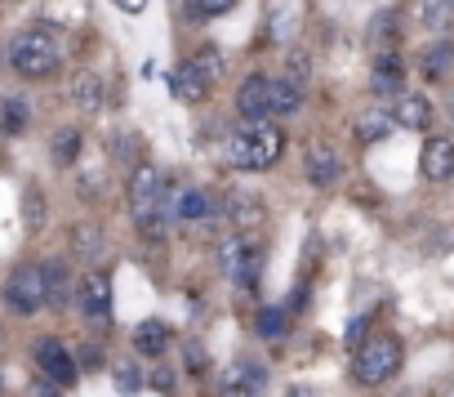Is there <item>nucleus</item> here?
<instances>
[{"label": "nucleus", "mask_w": 454, "mask_h": 397, "mask_svg": "<svg viewBox=\"0 0 454 397\" xmlns=\"http://www.w3.org/2000/svg\"><path fill=\"white\" fill-rule=\"evenodd\" d=\"M281 330H286V313H281V308H263V313H259V335H263V339H277Z\"/></svg>", "instance_id": "obj_31"}, {"label": "nucleus", "mask_w": 454, "mask_h": 397, "mask_svg": "<svg viewBox=\"0 0 454 397\" xmlns=\"http://www.w3.org/2000/svg\"><path fill=\"white\" fill-rule=\"evenodd\" d=\"M209 85H214V76H209L196 59H183V63L169 72V94H174L178 103H200V99L209 94Z\"/></svg>", "instance_id": "obj_7"}, {"label": "nucleus", "mask_w": 454, "mask_h": 397, "mask_svg": "<svg viewBox=\"0 0 454 397\" xmlns=\"http://www.w3.org/2000/svg\"><path fill=\"white\" fill-rule=\"evenodd\" d=\"M5 59H10V67H14L19 76H27V81H45V76L59 72L63 50H59V41H54L45 28H27V32H19V36L10 41Z\"/></svg>", "instance_id": "obj_3"}, {"label": "nucleus", "mask_w": 454, "mask_h": 397, "mask_svg": "<svg viewBox=\"0 0 454 397\" xmlns=\"http://www.w3.org/2000/svg\"><path fill=\"white\" fill-rule=\"evenodd\" d=\"M237 0H187V23H205L214 14H227Z\"/></svg>", "instance_id": "obj_30"}, {"label": "nucleus", "mask_w": 454, "mask_h": 397, "mask_svg": "<svg viewBox=\"0 0 454 397\" xmlns=\"http://www.w3.org/2000/svg\"><path fill=\"white\" fill-rule=\"evenodd\" d=\"M23 215H27L32 224H41V215H45V202H41L36 187H27V196H23Z\"/></svg>", "instance_id": "obj_34"}, {"label": "nucleus", "mask_w": 454, "mask_h": 397, "mask_svg": "<svg viewBox=\"0 0 454 397\" xmlns=\"http://www.w3.org/2000/svg\"><path fill=\"white\" fill-rule=\"evenodd\" d=\"M45 295H50V308H67L72 304V273L63 259H45Z\"/></svg>", "instance_id": "obj_16"}, {"label": "nucleus", "mask_w": 454, "mask_h": 397, "mask_svg": "<svg viewBox=\"0 0 454 397\" xmlns=\"http://www.w3.org/2000/svg\"><path fill=\"white\" fill-rule=\"evenodd\" d=\"M227 219H232L237 233L250 237V228H263L268 210H263L259 196H250V192H227Z\"/></svg>", "instance_id": "obj_12"}, {"label": "nucleus", "mask_w": 454, "mask_h": 397, "mask_svg": "<svg viewBox=\"0 0 454 397\" xmlns=\"http://www.w3.org/2000/svg\"><path fill=\"white\" fill-rule=\"evenodd\" d=\"M76 304H81V313L85 317H107L112 313V282H107V273H85L81 282H76Z\"/></svg>", "instance_id": "obj_8"}, {"label": "nucleus", "mask_w": 454, "mask_h": 397, "mask_svg": "<svg viewBox=\"0 0 454 397\" xmlns=\"http://www.w3.org/2000/svg\"><path fill=\"white\" fill-rule=\"evenodd\" d=\"M299 103H303V90L299 85H290L286 76L272 81V90H268V112L272 116H290V112H299Z\"/></svg>", "instance_id": "obj_22"}, {"label": "nucleus", "mask_w": 454, "mask_h": 397, "mask_svg": "<svg viewBox=\"0 0 454 397\" xmlns=\"http://www.w3.org/2000/svg\"><path fill=\"white\" fill-rule=\"evenodd\" d=\"M392 121L405 125V130H427L432 125V103L423 94H396V107H392Z\"/></svg>", "instance_id": "obj_14"}, {"label": "nucleus", "mask_w": 454, "mask_h": 397, "mask_svg": "<svg viewBox=\"0 0 454 397\" xmlns=\"http://www.w3.org/2000/svg\"><path fill=\"white\" fill-rule=\"evenodd\" d=\"M370 90L374 94H405L401 90V59L396 54H379V63H374V76H370Z\"/></svg>", "instance_id": "obj_18"}, {"label": "nucleus", "mask_w": 454, "mask_h": 397, "mask_svg": "<svg viewBox=\"0 0 454 397\" xmlns=\"http://www.w3.org/2000/svg\"><path fill=\"white\" fill-rule=\"evenodd\" d=\"M286 152V134L277 125H241L227 134V161L237 170H272L277 156Z\"/></svg>", "instance_id": "obj_2"}, {"label": "nucleus", "mask_w": 454, "mask_h": 397, "mask_svg": "<svg viewBox=\"0 0 454 397\" xmlns=\"http://www.w3.org/2000/svg\"><path fill=\"white\" fill-rule=\"evenodd\" d=\"M286 81L299 85V90H308V81H312V59H308V50H290V59H286Z\"/></svg>", "instance_id": "obj_29"}, {"label": "nucleus", "mask_w": 454, "mask_h": 397, "mask_svg": "<svg viewBox=\"0 0 454 397\" xmlns=\"http://www.w3.org/2000/svg\"><path fill=\"white\" fill-rule=\"evenodd\" d=\"M263 388H268V370L259 361H237L218 379V397H263Z\"/></svg>", "instance_id": "obj_6"}, {"label": "nucleus", "mask_w": 454, "mask_h": 397, "mask_svg": "<svg viewBox=\"0 0 454 397\" xmlns=\"http://www.w3.org/2000/svg\"><path fill=\"white\" fill-rule=\"evenodd\" d=\"M303 170H308V179L317 183V187H330V183H339V152L330 147V143H308V156H303Z\"/></svg>", "instance_id": "obj_13"}, {"label": "nucleus", "mask_w": 454, "mask_h": 397, "mask_svg": "<svg viewBox=\"0 0 454 397\" xmlns=\"http://www.w3.org/2000/svg\"><path fill=\"white\" fill-rule=\"evenodd\" d=\"M81 143H85V134H81L76 125H63V130L54 134V143H50V156H54V165H72V161L81 156Z\"/></svg>", "instance_id": "obj_26"}, {"label": "nucleus", "mask_w": 454, "mask_h": 397, "mask_svg": "<svg viewBox=\"0 0 454 397\" xmlns=\"http://www.w3.org/2000/svg\"><path fill=\"white\" fill-rule=\"evenodd\" d=\"M445 397H454V384H450V388H445Z\"/></svg>", "instance_id": "obj_39"}, {"label": "nucleus", "mask_w": 454, "mask_h": 397, "mask_svg": "<svg viewBox=\"0 0 454 397\" xmlns=\"http://www.w3.org/2000/svg\"><path fill=\"white\" fill-rule=\"evenodd\" d=\"M392 125H396V121H392V112H379V107H374V112H361V116H356L352 134H356L361 143H379V139H387V134H392Z\"/></svg>", "instance_id": "obj_20"}, {"label": "nucleus", "mask_w": 454, "mask_h": 397, "mask_svg": "<svg viewBox=\"0 0 454 397\" xmlns=\"http://www.w3.org/2000/svg\"><path fill=\"white\" fill-rule=\"evenodd\" d=\"M32 397H59V384H50L45 375H36L32 379Z\"/></svg>", "instance_id": "obj_36"}, {"label": "nucleus", "mask_w": 454, "mask_h": 397, "mask_svg": "<svg viewBox=\"0 0 454 397\" xmlns=\"http://www.w3.org/2000/svg\"><path fill=\"white\" fill-rule=\"evenodd\" d=\"M129 215H134L138 233L165 237V224H169V215H165V179L152 161L134 165V174H129Z\"/></svg>", "instance_id": "obj_1"}, {"label": "nucleus", "mask_w": 454, "mask_h": 397, "mask_svg": "<svg viewBox=\"0 0 454 397\" xmlns=\"http://www.w3.org/2000/svg\"><path fill=\"white\" fill-rule=\"evenodd\" d=\"M396 370H401V344H396L392 335H370V339H361L356 361H352V379H356V384L379 388V384H387Z\"/></svg>", "instance_id": "obj_4"}, {"label": "nucleus", "mask_w": 454, "mask_h": 397, "mask_svg": "<svg viewBox=\"0 0 454 397\" xmlns=\"http://www.w3.org/2000/svg\"><path fill=\"white\" fill-rule=\"evenodd\" d=\"M0 59H5V54H0Z\"/></svg>", "instance_id": "obj_40"}, {"label": "nucleus", "mask_w": 454, "mask_h": 397, "mask_svg": "<svg viewBox=\"0 0 454 397\" xmlns=\"http://www.w3.org/2000/svg\"><path fill=\"white\" fill-rule=\"evenodd\" d=\"M103 81L94 76V72H81L76 81H72V99H76V107H85V112H98L103 107Z\"/></svg>", "instance_id": "obj_25"}, {"label": "nucleus", "mask_w": 454, "mask_h": 397, "mask_svg": "<svg viewBox=\"0 0 454 397\" xmlns=\"http://www.w3.org/2000/svg\"><path fill=\"white\" fill-rule=\"evenodd\" d=\"M419 170H423V179H432V183L454 179V139H445V134L427 139L423 152H419Z\"/></svg>", "instance_id": "obj_9"}, {"label": "nucleus", "mask_w": 454, "mask_h": 397, "mask_svg": "<svg viewBox=\"0 0 454 397\" xmlns=\"http://www.w3.org/2000/svg\"><path fill=\"white\" fill-rule=\"evenodd\" d=\"M192 59H196V63H200V67H205L209 76H218V72H223V54H218L214 45H205V50H196Z\"/></svg>", "instance_id": "obj_33"}, {"label": "nucleus", "mask_w": 454, "mask_h": 397, "mask_svg": "<svg viewBox=\"0 0 454 397\" xmlns=\"http://www.w3.org/2000/svg\"><path fill=\"white\" fill-rule=\"evenodd\" d=\"M419 67H423L427 81H445L450 67H454V41H436V45H427L423 59H419Z\"/></svg>", "instance_id": "obj_19"}, {"label": "nucleus", "mask_w": 454, "mask_h": 397, "mask_svg": "<svg viewBox=\"0 0 454 397\" xmlns=\"http://www.w3.org/2000/svg\"><path fill=\"white\" fill-rule=\"evenodd\" d=\"M419 23L427 32H450L454 28V0H423V5H419Z\"/></svg>", "instance_id": "obj_24"}, {"label": "nucleus", "mask_w": 454, "mask_h": 397, "mask_svg": "<svg viewBox=\"0 0 454 397\" xmlns=\"http://www.w3.org/2000/svg\"><path fill=\"white\" fill-rule=\"evenodd\" d=\"M387 41H396V14H392V10L374 14V23H370V45H374L379 54H387Z\"/></svg>", "instance_id": "obj_28"}, {"label": "nucleus", "mask_w": 454, "mask_h": 397, "mask_svg": "<svg viewBox=\"0 0 454 397\" xmlns=\"http://www.w3.org/2000/svg\"><path fill=\"white\" fill-rule=\"evenodd\" d=\"M116 5H121L125 14H143V10H147V0H116Z\"/></svg>", "instance_id": "obj_37"}, {"label": "nucleus", "mask_w": 454, "mask_h": 397, "mask_svg": "<svg viewBox=\"0 0 454 397\" xmlns=\"http://www.w3.org/2000/svg\"><path fill=\"white\" fill-rule=\"evenodd\" d=\"M218 210V202L209 192H200V187H187V192H178V206H174V219H187V224H196V219H205V215H214Z\"/></svg>", "instance_id": "obj_17"}, {"label": "nucleus", "mask_w": 454, "mask_h": 397, "mask_svg": "<svg viewBox=\"0 0 454 397\" xmlns=\"http://www.w3.org/2000/svg\"><path fill=\"white\" fill-rule=\"evenodd\" d=\"M72 250H76L81 259L98 264V259H103V250H107L103 228H98V224H81V228H72Z\"/></svg>", "instance_id": "obj_21"}, {"label": "nucleus", "mask_w": 454, "mask_h": 397, "mask_svg": "<svg viewBox=\"0 0 454 397\" xmlns=\"http://www.w3.org/2000/svg\"><path fill=\"white\" fill-rule=\"evenodd\" d=\"M268 90H272L268 76H246V81H241V90H237V112H241L246 125H263V116H272V112H268Z\"/></svg>", "instance_id": "obj_10"}, {"label": "nucleus", "mask_w": 454, "mask_h": 397, "mask_svg": "<svg viewBox=\"0 0 454 397\" xmlns=\"http://www.w3.org/2000/svg\"><path fill=\"white\" fill-rule=\"evenodd\" d=\"M134 348H138L143 357H160V353L169 348V330H165V322H143V326L134 330Z\"/></svg>", "instance_id": "obj_23"}, {"label": "nucleus", "mask_w": 454, "mask_h": 397, "mask_svg": "<svg viewBox=\"0 0 454 397\" xmlns=\"http://www.w3.org/2000/svg\"><path fill=\"white\" fill-rule=\"evenodd\" d=\"M5 304L19 317H32L36 308H45L50 304V295H45V268L41 264H19L10 273V282H5Z\"/></svg>", "instance_id": "obj_5"}, {"label": "nucleus", "mask_w": 454, "mask_h": 397, "mask_svg": "<svg viewBox=\"0 0 454 397\" xmlns=\"http://www.w3.org/2000/svg\"><path fill=\"white\" fill-rule=\"evenodd\" d=\"M36 361H41V370H45L50 384H72L76 379V361H72V353L59 339H41L36 344Z\"/></svg>", "instance_id": "obj_11"}, {"label": "nucleus", "mask_w": 454, "mask_h": 397, "mask_svg": "<svg viewBox=\"0 0 454 397\" xmlns=\"http://www.w3.org/2000/svg\"><path fill=\"white\" fill-rule=\"evenodd\" d=\"M361 330H365V322H352V326H348V344H356V339H361Z\"/></svg>", "instance_id": "obj_38"}, {"label": "nucleus", "mask_w": 454, "mask_h": 397, "mask_svg": "<svg viewBox=\"0 0 454 397\" xmlns=\"http://www.w3.org/2000/svg\"><path fill=\"white\" fill-rule=\"evenodd\" d=\"M250 250H254V242H250L246 233H227V237L218 242V273L237 277V273H241V264L250 259Z\"/></svg>", "instance_id": "obj_15"}, {"label": "nucleus", "mask_w": 454, "mask_h": 397, "mask_svg": "<svg viewBox=\"0 0 454 397\" xmlns=\"http://www.w3.org/2000/svg\"><path fill=\"white\" fill-rule=\"evenodd\" d=\"M32 121V107L23 99H0V130L5 134H23Z\"/></svg>", "instance_id": "obj_27"}, {"label": "nucleus", "mask_w": 454, "mask_h": 397, "mask_svg": "<svg viewBox=\"0 0 454 397\" xmlns=\"http://www.w3.org/2000/svg\"><path fill=\"white\" fill-rule=\"evenodd\" d=\"M259 273H263V250L254 246V250H250V259L241 264V273H237V282H241V286H254V282H259Z\"/></svg>", "instance_id": "obj_32"}, {"label": "nucleus", "mask_w": 454, "mask_h": 397, "mask_svg": "<svg viewBox=\"0 0 454 397\" xmlns=\"http://www.w3.org/2000/svg\"><path fill=\"white\" fill-rule=\"evenodd\" d=\"M116 384H121L125 393H134V388H138V366H129V361L116 366Z\"/></svg>", "instance_id": "obj_35"}]
</instances>
